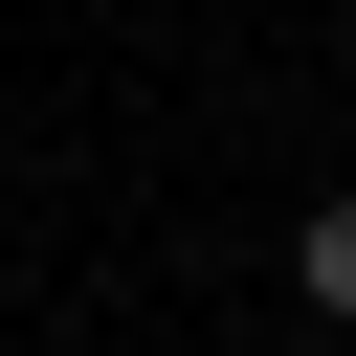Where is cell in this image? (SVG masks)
I'll return each instance as SVG.
<instances>
[{"instance_id":"cell-1","label":"cell","mask_w":356,"mask_h":356,"mask_svg":"<svg viewBox=\"0 0 356 356\" xmlns=\"http://www.w3.org/2000/svg\"><path fill=\"white\" fill-rule=\"evenodd\" d=\"M289 289H312V312L356 334V200H312V222H289Z\"/></svg>"}]
</instances>
